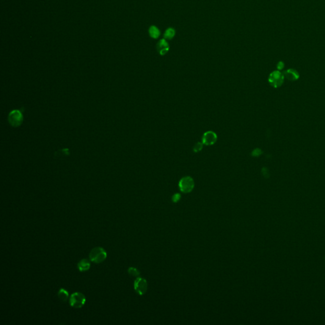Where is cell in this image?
<instances>
[{
  "label": "cell",
  "instance_id": "obj_1",
  "mask_svg": "<svg viewBox=\"0 0 325 325\" xmlns=\"http://www.w3.org/2000/svg\"><path fill=\"white\" fill-rule=\"evenodd\" d=\"M107 252L101 247H96L92 250L89 257L90 261L95 264H100L107 258Z\"/></svg>",
  "mask_w": 325,
  "mask_h": 325
},
{
  "label": "cell",
  "instance_id": "obj_2",
  "mask_svg": "<svg viewBox=\"0 0 325 325\" xmlns=\"http://www.w3.org/2000/svg\"><path fill=\"white\" fill-rule=\"evenodd\" d=\"M86 302V297L80 292L73 293L69 299L70 305L74 308H81Z\"/></svg>",
  "mask_w": 325,
  "mask_h": 325
},
{
  "label": "cell",
  "instance_id": "obj_3",
  "mask_svg": "<svg viewBox=\"0 0 325 325\" xmlns=\"http://www.w3.org/2000/svg\"><path fill=\"white\" fill-rule=\"evenodd\" d=\"M285 79V76L280 71L272 72L269 77V83L274 88L280 87Z\"/></svg>",
  "mask_w": 325,
  "mask_h": 325
},
{
  "label": "cell",
  "instance_id": "obj_4",
  "mask_svg": "<svg viewBox=\"0 0 325 325\" xmlns=\"http://www.w3.org/2000/svg\"><path fill=\"white\" fill-rule=\"evenodd\" d=\"M178 186H179L180 190L182 192L189 193L191 192L194 187V180L191 177H184L181 178L179 184H178Z\"/></svg>",
  "mask_w": 325,
  "mask_h": 325
},
{
  "label": "cell",
  "instance_id": "obj_5",
  "mask_svg": "<svg viewBox=\"0 0 325 325\" xmlns=\"http://www.w3.org/2000/svg\"><path fill=\"white\" fill-rule=\"evenodd\" d=\"M8 121L10 124L14 127H17L20 126L23 121V116L22 115V112L19 110L12 111L9 114Z\"/></svg>",
  "mask_w": 325,
  "mask_h": 325
},
{
  "label": "cell",
  "instance_id": "obj_6",
  "mask_svg": "<svg viewBox=\"0 0 325 325\" xmlns=\"http://www.w3.org/2000/svg\"><path fill=\"white\" fill-rule=\"evenodd\" d=\"M134 289L140 295H143L148 290V283L145 279L137 277L134 282Z\"/></svg>",
  "mask_w": 325,
  "mask_h": 325
},
{
  "label": "cell",
  "instance_id": "obj_7",
  "mask_svg": "<svg viewBox=\"0 0 325 325\" xmlns=\"http://www.w3.org/2000/svg\"><path fill=\"white\" fill-rule=\"evenodd\" d=\"M217 140V134L212 131L205 132L202 137V143L206 145H214Z\"/></svg>",
  "mask_w": 325,
  "mask_h": 325
},
{
  "label": "cell",
  "instance_id": "obj_8",
  "mask_svg": "<svg viewBox=\"0 0 325 325\" xmlns=\"http://www.w3.org/2000/svg\"><path fill=\"white\" fill-rule=\"evenodd\" d=\"M157 48H158V50L159 51V54L162 55L166 54L169 50L168 44L167 42V41L164 39L161 40L159 41V43H158V45H157Z\"/></svg>",
  "mask_w": 325,
  "mask_h": 325
},
{
  "label": "cell",
  "instance_id": "obj_9",
  "mask_svg": "<svg viewBox=\"0 0 325 325\" xmlns=\"http://www.w3.org/2000/svg\"><path fill=\"white\" fill-rule=\"evenodd\" d=\"M284 76H285V78H286V79H288V80H290L291 81H296L299 78V73L294 69H289V70L286 71L284 74Z\"/></svg>",
  "mask_w": 325,
  "mask_h": 325
},
{
  "label": "cell",
  "instance_id": "obj_10",
  "mask_svg": "<svg viewBox=\"0 0 325 325\" xmlns=\"http://www.w3.org/2000/svg\"><path fill=\"white\" fill-rule=\"evenodd\" d=\"M78 268L81 272L87 271L90 268V263L88 260L83 259L78 263Z\"/></svg>",
  "mask_w": 325,
  "mask_h": 325
},
{
  "label": "cell",
  "instance_id": "obj_11",
  "mask_svg": "<svg viewBox=\"0 0 325 325\" xmlns=\"http://www.w3.org/2000/svg\"><path fill=\"white\" fill-rule=\"evenodd\" d=\"M58 297L59 299L63 302H66L69 298L68 291L64 288H61L58 291Z\"/></svg>",
  "mask_w": 325,
  "mask_h": 325
},
{
  "label": "cell",
  "instance_id": "obj_12",
  "mask_svg": "<svg viewBox=\"0 0 325 325\" xmlns=\"http://www.w3.org/2000/svg\"><path fill=\"white\" fill-rule=\"evenodd\" d=\"M149 35L153 38H158L160 35V32L156 27L153 26L149 29Z\"/></svg>",
  "mask_w": 325,
  "mask_h": 325
},
{
  "label": "cell",
  "instance_id": "obj_13",
  "mask_svg": "<svg viewBox=\"0 0 325 325\" xmlns=\"http://www.w3.org/2000/svg\"><path fill=\"white\" fill-rule=\"evenodd\" d=\"M175 33V32L173 29L169 28L165 31V34H164V38L167 40H170L174 36Z\"/></svg>",
  "mask_w": 325,
  "mask_h": 325
},
{
  "label": "cell",
  "instance_id": "obj_14",
  "mask_svg": "<svg viewBox=\"0 0 325 325\" xmlns=\"http://www.w3.org/2000/svg\"><path fill=\"white\" fill-rule=\"evenodd\" d=\"M128 272L130 276H133V277H139L140 275V272L139 271V270L132 267L128 268Z\"/></svg>",
  "mask_w": 325,
  "mask_h": 325
},
{
  "label": "cell",
  "instance_id": "obj_15",
  "mask_svg": "<svg viewBox=\"0 0 325 325\" xmlns=\"http://www.w3.org/2000/svg\"><path fill=\"white\" fill-rule=\"evenodd\" d=\"M203 143L198 142L196 145H195L194 148V152L198 153V152L201 151V149H203Z\"/></svg>",
  "mask_w": 325,
  "mask_h": 325
},
{
  "label": "cell",
  "instance_id": "obj_16",
  "mask_svg": "<svg viewBox=\"0 0 325 325\" xmlns=\"http://www.w3.org/2000/svg\"><path fill=\"white\" fill-rule=\"evenodd\" d=\"M180 198H181V195L179 194H175V195H173L172 200H173V202L176 203L180 200Z\"/></svg>",
  "mask_w": 325,
  "mask_h": 325
}]
</instances>
